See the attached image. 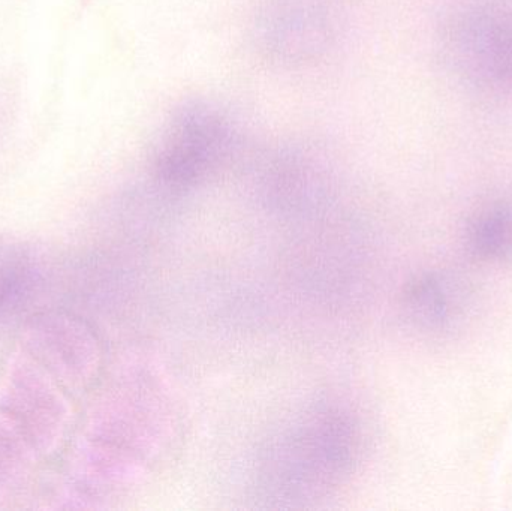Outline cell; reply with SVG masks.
<instances>
[{
    "mask_svg": "<svg viewBox=\"0 0 512 511\" xmlns=\"http://www.w3.org/2000/svg\"><path fill=\"white\" fill-rule=\"evenodd\" d=\"M236 146V128L221 108L186 102L174 111L156 144L153 176L165 191H186L215 174Z\"/></svg>",
    "mask_w": 512,
    "mask_h": 511,
    "instance_id": "obj_1",
    "label": "cell"
},
{
    "mask_svg": "<svg viewBox=\"0 0 512 511\" xmlns=\"http://www.w3.org/2000/svg\"><path fill=\"white\" fill-rule=\"evenodd\" d=\"M457 71L478 92L512 98V0H477L448 29Z\"/></svg>",
    "mask_w": 512,
    "mask_h": 511,
    "instance_id": "obj_2",
    "label": "cell"
},
{
    "mask_svg": "<svg viewBox=\"0 0 512 511\" xmlns=\"http://www.w3.org/2000/svg\"><path fill=\"white\" fill-rule=\"evenodd\" d=\"M355 431L342 413L322 411L304 419L274 453L277 491L289 497L327 488L354 462Z\"/></svg>",
    "mask_w": 512,
    "mask_h": 511,
    "instance_id": "obj_3",
    "label": "cell"
},
{
    "mask_svg": "<svg viewBox=\"0 0 512 511\" xmlns=\"http://www.w3.org/2000/svg\"><path fill=\"white\" fill-rule=\"evenodd\" d=\"M336 30L328 0H268L256 20V41L273 62L306 65L331 47Z\"/></svg>",
    "mask_w": 512,
    "mask_h": 511,
    "instance_id": "obj_4",
    "label": "cell"
},
{
    "mask_svg": "<svg viewBox=\"0 0 512 511\" xmlns=\"http://www.w3.org/2000/svg\"><path fill=\"white\" fill-rule=\"evenodd\" d=\"M468 242L486 260L512 258V204L496 203L478 212L469 224Z\"/></svg>",
    "mask_w": 512,
    "mask_h": 511,
    "instance_id": "obj_5",
    "label": "cell"
},
{
    "mask_svg": "<svg viewBox=\"0 0 512 511\" xmlns=\"http://www.w3.org/2000/svg\"><path fill=\"white\" fill-rule=\"evenodd\" d=\"M35 284V266L20 246L0 240V315L18 305Z\"/></svg>",
    "mask_w": 512,
    "mask_h": 511,
    "instance_id": "obj_6",
    "label": "cell"
},
{
    "mask_svg": "<svg viewBox=\"0 0 512 511\" xmlns=\"http://www.w3.org/2000/svg\"><path fill=\"white\" fill-rule=\"evenodd\" d=\"M450 291L444 282L427 278L412 285L408 294L409 309L415 320L429 327H444L453 314Z\"/></svg>",
    "mask_w": 512,
    "mask_h": 511,
    "instance_id": "obj_7",
    "label": "cell"
}]
</instances>
